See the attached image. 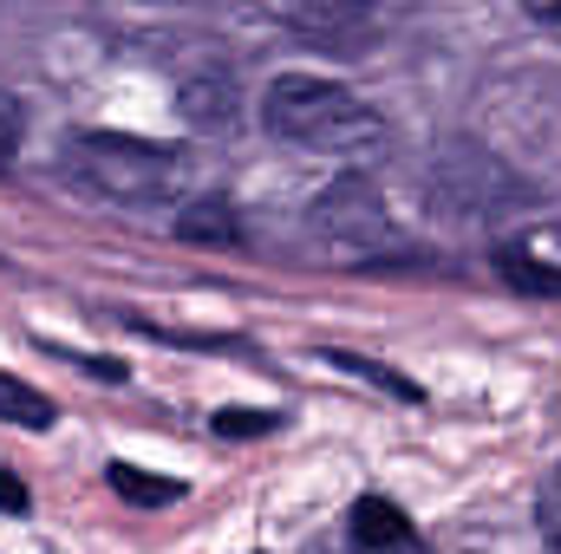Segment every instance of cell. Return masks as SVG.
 Instances as JSON below:
<instances>
[{"instance_id": "obj_1", "label": "cell", "mask_w": 561, "mask_h": 554, "mask_svg": "<svg viewBox=\"0 0 561 554\" xmlns=\"http://www.w3.org/2000/svg\"><path fill=\"white\" fill-rule=\"evenodd\" d=\"M72 176L112 203H176L190 189V157L150 138L92 131V138L72 143Z\"/></svg>"}, {"instance_id": "obj_2", "label": "cell", "mask_w": 561, "mask_h": 554, "mask_svg": "<svg viewBox=\"0 0 561 554\" xmlns=\"http://www.w3.org/2000/svg\"><path fill=\"white\" fill-rule=\"evenodd\" d=\"M262 125H268L275 138L333 143V150H359V143L379 138V118H373L353 92H340V85H327V79H307V72H287V79L268 85Z\"/></svg>"}, {"instance_id": "obj_3", "label": "cell", "mask_w": 561, "mask_h": 554, "mask_svg": "<svg viewBox=\"0 0 561 554\" xmlns=\"http://www.w3.org/2000/svg\"><path fill=\"white\" fill-rule=\"evenodd\" d=\"M313 229L333 235V242H353V249H379V242H392V216H386V203L373 196L366 176L333 183V189L313 203Z\"/></svg>"}, {"instance_id": "obj_4", "label": "cell", "mask_w": 561, "mask_h": 554, "mask_svg": "<svg viewBox=\"0 0 561 554\" xmlns=\"http://www.w3.org/2000/svg\"><path fill=\"white\" fill-rule=\"evenodd\" d=\"M353 542L373 554L399 549V542H412V529H405V516H399V503H386V496H359L353 503Z\"/></svg>"}, {"instance_id": "obj_5", "label": "cell", "mask_w": 561, "mask_h": 554, "mask_svg": "<svg viewBox=\"0 0 561 554\" xmlns=\"http://www.w3.org/2000/svg\"><path fill=\"white\" fill-rule=\"evenodd\" d=\"M183 118L203 131H236V85L229 79H190L183 85Z\"/></svg>"}, {"instance_id": "obj_6", "label": "cell", "mask_w": 561, "mask_h": 554, "mask_svg": "<svg viewBox=\"0 0 561 554\" xmlns=\"http://www.w3.org/2000/svg\"><path fill=\"white\" fill-rule=\"evenodd\" d=\"M125 503H144V509H157V503H176L183 496V483L176 476H150V470H138V463H112V476H105Z\"/></svg>"}, {"instance_id": "obj_7", "label": "cell", "mask_w": 561, "mask_h": 554, "mask_svg": "<svg viewBox=\"0 0 561 554\" xmlns=\"http://www.w3.org/2000/svg\"><path fill=\"white\" fill-rule=\"evenodd\" d=\"M0 417H7V424H26V430H46V424H53V399L0 372Z\"/></svg>"}, {"instance_id": "obj_8", "label": "cell", "mask_w": 561, "mask_h": 554, "mask_svg": "<svg viewBox=\"0 0 561 554\" xmlns=\"http://www.w3.org/2000/svg\"><path fill=\"white\" fill-rule=\"evenodd\" d=\"M503 275L516 287H529V293H561V268H536L523 249H503Z\"/></svg>"}, {"instance_id": "obj_9", "label": "cell", "mask_w": 561, "mask_h": 554, "mask_svg": "<svg viewBox=\"0 0 561 554\" xmlns=\"http://www.w3.org/2000/svg\"><path fill=\"white\" fill-rule=\"evenodd\" d=\"M176 229H183V235H216V242H236V216H229L222 203H196L190 216H176Z\"/></svg>"}, {"instance_id": "obj_10", "label": "cell", "mask_w": 561, "mask_h": 554, "mask_svg": "<svg viewBox=\"0 0 561 554\" xmlns=\"http://www.w3.org/2000/svg\"><path fill=\"white\" fill-rule=\"evenodd\" d=\"M327 366L359 372V379H373V385H386V392H399V399H419V385H412V379H392L386 366H373V359H359V353H327Z\"/></svg>"}, {"instance_id": "obj_11", "label": "cell", "mask_w": 561, "mask_h": 554, "mask_svg": "<svg viewBox=\"0 0 561 554\" xmlns=\"http://www.w3.org/2000/svg\"><path fill=\"white\" fill-rule=\"evenodd\" d=\"M275 424H280L275 412H242V405H236V412H216V430H222V437H268Z\"/></svg>"}, {"instance_id": "obj_12", "label": "cell", "mask_w": 561, "mask_h": 554, "mask_svg": "<svg viewBox=\"0 0 561 554\" xmlns=\"http://www.w3.org/2000/svg\"><path fill=\"white\" fill-rule=\"evenodd\" d=\"M536 516H542V535L561 549V470L542 483V503H536Z\"/></svg>"}, {"instance_id": "obj_13", "label": "cell", "mask_w": 561, "mask_h": 554, "mask_svg": "<svg viewBox=\"0 0 561 554\" xmlns=\"http://www.w3.org/2000/svg\"><path fill=\"white\" fill-rule=\"evenodd\" d=\"M20 131H26V118H20V105H13V99L0 92V163H7L13 150H20Z\"/></svg>"}, {"instance_id": "obj_14", "label": "cell", "mask_w": 561, "mask_h": 554, "mask_svg": "<svg viewBox=\"0 0 561 554\" xmlns=\"http://www.w3.org/2000/svg\"><path fill=\"white\" fill-rule=\"evenodd\" d=\"M0 509H7V516H20V509H26V483H20L13 470H0Z\"/></svg>"}, {"instance_id": "obj_15", "label": "cell", "mask_w": 561, "mask_h": 554, "mask_svg": "<svg viewBox=\"0 0 561 554\" xmlns=\"http://www.w3.org/2000/svg\"><path fill=\"white\" fill-rule=\"evenodd\" d=\"M536 20H542V26H556V33H561V7H536Z\"/></svg>"}, {"instance_id": "obj_16", "label": "cell", "mask_w": 561, "mask_h": 554, "mask_svg": "<svg viewBox=\"0 0 561 554\" xmlns=\"http://www.w3.org/2000/svg\"><path fill=\"white\" fill-rule=\"evenodd\" d=\"M386 554H424L419 542H399V549H386Z\"/></svg>"}, {"instance_id": "obj_17", "label": "cell", "mask_w": 561, "mask_h": 554, "mask_svg": "<svg viewBox=\"0 0 561 554\" xmlns=\"http://www.w3.org/2000/svg\"><path fill=\"white\" fill-rule=\"evenodd\" d=\"M556 554H561V549H556Z\"/></svg>"}]
</instances>
